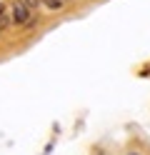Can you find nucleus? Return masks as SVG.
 Listing matches in <instances>:
<instances>
[{"instance_id": "f257e3e1", "label": "nucleus", "mask_w": 150, "mask_h": 155, "mask_svg": "<svg viewBox=\"0 0 150 155\" xmlns=\"http://www.w3.org/2000/svg\"><path fill=\"white\" fill-rule=\"evenodd\" d=\"M10 18H13L15 25H30V23H33V13H30V8L23 3V0L13 3V8H10Z\"/></svg>"}, {"instance_id": "f03ea898", "label": "nucleus", "mask_w": 150, "mask_h": 155, "mask_svg": "<svg viewBox=\"0 0 150 155\" xmlns=\"http://www.w3.org/2000/svg\"><path fill=\"white\" fill-rule=\"evenodd\" d=\"M45 5L50 8V10H58V8H60V0H45Z\"/></svg>"}, {"instance_id": "7ed1b4c3", "label": "nucleus", "mask_w": 150, "mask_h": 155, "mask_svg": "<svg viewBox=\"0 0 150 155\" xmlns=\"http://www.w3.org/2000/svg\"><path fill=\"white\" fill-rule=\"evenodd\" d=\"M23 3H25V5L30 8V10H35V8L40 5V0H23Z\"/></svg>"}, {"instance_id": "20e7f679", "label": "nucleus", "mask_w": 150, "mask_h": 155, "mask_svg": "<svg viewBox=\"0 0 150 155\" xmlns=\"http://www.w3.org/2000/svg\"><path fill=\"white\" fill-rule=\"evenodd\" d=\"M128 155H140V153H128Z\"/></svg>"}, {"instance_id": "39448f33", "label": "nucleus", "mask_w": 150, "mask_h": 155, "mask_svg": "<svg viewBox=\"0 0 150 155\" xmlns=\"http://www.w3.org/2000/svg\"><path fill=\"white\" fill-rule=\"evenodd\" d=\"M0 8H3V5H0Z\"/></svg>"}]
</instances>
